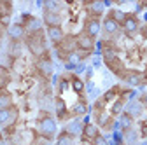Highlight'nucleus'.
Returning a JSON list of instances; mask_svg holds the SVG:
<instances>
[{
	"mask_svg": "<svg viewBox=\"0 0 147 145\" xmlns=\"http://www.w3.org/2000/svg\"><path fill=\"white\" fill-rule=\"evenodd\" d=\"M54 145H76V136L63 130L61 133H58L56 140H54Z\"/></svg>",
	"mask_w": 147,
	"mask_h": 145,
	"instance_id": "obj_24",
	"label": "nucleus"
},
{
	"mask_svg": "<svg viewBox=\"0 0 147 145\" xmlns=\"http://www.w3.org/2000/svg\"><path fill=\"white\" fill-rule=\"evenodd\" d=\"M144 108H145V107H144V103H142L140 100H130V101L126 103V110H124V112H128V114L135 119V117L142 115Z\"/></svg>",
	"mask_w": 147,
	"mask_h": 145,
	"instance_id": "obj_19",
	"label": "nucleus"
},
{
	"mask_svg": "<svg viewBox=\"0 0 147 145\" xmlns=\"http://www.w3.org/2000/svg\"><path fill=\"white\" fill-rule=\"evenodd\" d=\"M102 33H103V37L105 40L109 39H116L117 35L121 33V25L117 21H114L110 16H103V19H102Z\"/></svg>",
	"mask_w": 147,
	"mask_h": 145,
	"instance_id": "obj_7",
	"label": "nucleus"
},
{
	"mask_svg": "<svg viewBox=\"0 0 147 145\" xmlns=\"http://www.w3.org/2000/svg\"><path fill=\"white\" fill-rule=\"evenodd\" d=\"M121 32L128 37H135V35L140 32V19L135 12H126L124 19L121 23Z\"/></svg>",
	"mask_w": 147,
	"mask_h": 145,
	"instance_id": "obj_3",
	"label": "nucleus"
},
{
	"mask_svg": "<svg viewBox=\"0 0 147 145\" xmlns=\"http://www.w3.org/2000/svg\"><path fill=\"white\" fill-rule=\"evenodd\" d=\"M81 135H82V138H86L88 142H93V140L100 135V128H98L95 122H86Z\"/></svg>",
	"mask_w": 147,
	"mask_h": 145,
	"instance_id": "obj_18",
	"label": "nucleus"
},
{
	"mask_svg": "<svg viewBox=\"0 0 147 145\" xmlns=\"http://www.w3.org/2000/svg\"><path fill=\"white\" fill-rule=\"evenodd\" d=\"M137 138H138V135H137V131L133 128L123 133V140H126V143H130V145H135L137 143Z\"/></svg>",
	"mask_w": 147,
	"mask_h": 145,
	"instance_id": "obj_26",
	"label": "nucleus"
},
{
	"mask_svg": "<svg viewBox=\"0 0 147 145\" xmlns=\"http://www.w3.org/2000/svg\"><path fill=\"white\" fill-rule=\"evenodd\" d=\"M140 101H142V103H144V107L147 108V93H144V95H142V98H140Z\"/></svg>",
	"mask_w": 147,
	"mask_h": 145,
	"instance_id": "obj_32",
	"label": "nucleus"
},
{
	"mask_svg": "<svg viewBox=\"0 0 147 145\" xmlns=\"http://www.w3.org/2000/svg\"><path fill=\"white\" fill-rule=\"evenodd\" d=\"M5 33H7V37H9V40H11V42H18V44H21V42L26 39V30H25V26H23L20 21L9 25V28L5 30Z\"/></svg>",
	"mask_w": 147,
	"mask_h": 145,
	"instance_id": "obj_8",
	"label": "nucleus"
},
{
	"mask_svg": "<svg viewBox=\"0 0 147 145\" xmlns=\"http://www.w3.org/2000/svg\"><path fill=\"white\" fill-rule=\"evenodd\" d=\"M128 86H131V87H138V86H145L144 84V75H142V72L140 70H133V68H126L124 70V74L121 77Z\"/></svg>",
	"mask_w": 147,
	"mask_h": 145,
	"instance_id": "obj_10",
	"label": "nucleus"
},
{
	"mask_svg": "<svg viewBox=\"0 0 147 145\" xmlns=\"http://www.w3.org/2000/svg\"><path fill=\"white\" fill-rule=\"evenodd\" d=\"M42 23H44L46 28L61 26L63 16H61V14H56V12H42Z\"/></svg>",
	"mask_w": 147,
	"mask_h": 145,
	"instance_id": "obj_16",
	"label": "nucleus"
},
{
	"mask_svg": "<svg viewBox=\"0 0 147 145\" xmlns=\"http://www.w3.org/2000/svg\"><path fill=\"white\" fill-rule=\"evenodd\" d=\"M35 145H51V142H47V140L40 138V140H37V142H35Z\"/></svg>",
	"mask_w": 147,
	"mask_h": 145,
	"instance_id": "obj_30",
	"label": "nucleus"
},
{
	"mask_svg": "<svg viewBox=\"0 0 147 145\" xmlns=\"http://www.w3.org/2000/svg\"><path fill=\"white\" fill-rule=\"evenodd\" d=\"M35 130H37V135H39L40 138H44L47 142H53L58 136V121L47 110H40L39 115H37Z\"/></svg>",
	"mask_w": 147,
	"mask_h": 145,
	"instance_id": "obj_1",
	"label": "nucleus"
},
{
	"mask_svg": "<svg viewBox=\"0 0 147 145\" xmlns=\"http://www.w3.org/2000/svg\"><path fill=\"white\" fill-rule=\"evenodd\" d=\"M142 75H144V84H147V66H145V70L142 72Z\"/></svg>",
	"mask_w": 147,
	"mask_h": 145,
	"instance_id": "obj_34",
	"label": "nucleus"
},
{
	"mask_svg": "<svg viewBox=\"0 0 147 145\" xmlns=\"http://www.w3.org/2000/svg\"><path fill=\"white\" fill-rule=\"evenodd\" d=\"M63 4L58 2V0H46L42 4V12H56V14H61L63 11Z\"/></svg>",
	"mask_w": 147,
	"mask_h": 145,
	"instance_id": "obj_22",
	"label": "nucleus"
},
{
	"mask_svg": "<svg viewBox=\"0 0 147 145\" xmlns=\"http://www.w3.org/2000/svg\"><path fill=\"white\" fill-rule=\"evenodd\" d=\"M133 124H135V119H133L130 114H128V112H123V114L119 115V119H117V126H119L121 133H124V131H128V130H131Z\"/></svg>",
	"mask_w": 147,
	"mask_h": 145,
	"instance_id": "obj_20",
	"label": "nucleus"
},
{
	"mask_svg": "<svg viewBox=\"0 0 147 145\" xmlns=\"http://www.w3.org/2000/svg\"><path fill=\"white\" fill-rule=\"evenodd\" d=\"M103 61H105V65L109 66V70L112 72L114 75H117V77H123L124 70H126V66H124L123 60L117 56V54H112V56H103Z\"/></svg>",
	"mask_w": 147,
	"mask_h": 145,
	"instance_id": "obj_9",
	"label": "nucleus"
},
{
	"mask_svg": "<svg viewBox=\"0 0 147 145\" xmlns=\"http://www.w3.org/2000/svg\"><path fill=\"white\" fill-rule=\"evenodd\" d=\"M47 37H46V30H39V32H33V33H28L26 39H25V46L26 49L30 51V54L33 58H40L44 54L49 52V47H47Z\"/></svg>",
	"mask_w": 147,
	"mask_h": 145,
	"instance_id": "obj_2",
	"label": "nucleus"
},
{
	"mask_svg": "<svg viewBox=\"0 0 147 145\" xmlns=\"http://www.w3.org/2000/svg\"><path fill=\"white\" fill-rule=\"evenodd\" d=\"M18 117H20V108L16 105H12L9 108H4V110H0V126H2L4 130H12Z\"/></svg>",
	"mask_w": 147,
	"mask_h": 145,
	"instance_id": "obj_4",
	"label": "nucleus"
},
{
	"mask_svg": "<svg viewBox=\"0 0 147 145\" xmlns=\"http://www.w3.org/2000/svg\"><path fill=\"white\" fill-rule=\"evenodd\" d=\"M14 105V96L9 89H0V110L9 108Z\"/></svg>",
	"mask_w": 147,
	"mask_h": 145,
	"instance_id": "obj_23",
	"label": "nucleus"
},
{
	"mask_svg": "<svg viewBox=\"0 0 147 145\" xmlns=\"http://www.w3.org/2000/svg\"><path fill=\"white\" fill-rule=\"evenodd\" d=\"M70 87V81H67L65 77H60V86H58V93H60V96H61V93L65 91V89H68Z\"/></svg>",
	"mask_w": 147,
	"mask_h": 145,
	"instance_id": "obj_28",
	"label": "nucleus"
},
{
	"mask_svg": "<svg viewBox=\"0 0 147 145\" xmlns=\"http://www.w3.org/2000/svg\"><path fill=\"white\" fill-rule=\"evenodd\" d=\"M70 87H72L77 95H82V93H84V81L79 79L77 75H72V77H70Z\"/></svg>",
	"mask_w": 147,
	"mask_h": 145,
	"instance_id": "obj_25",
	"label": "nucleus"
},
{
	"mask_svg": "<svg viewBox=\"0 0 147 145\" xmlns=\"http://www.w3.org/2000/svg\"><path fill=\"white\" fill-rule=\"evenodd\" d=\"M0 145H9L7 143V138L4 136V133H0Z\"/></svg>",
	"mask_w": 147,
	"mask_h": 145,
	"instance_id": "obj_31",
	"label": "nucleus"
},
{
	"mask_svg": "<svg viewBox=\"0 0 147 145\" xmlns=\"http://www.w3.org/2000/svg\"><path fill=\"white\" fill-rule=\"evenodd\" d=\"M140 30H142V35L147 39V23H145V25H144V28H140Z\"/></svg>",
	"mask_w": 147,
	"mask_h": 145,
	"instance_id": "obj_33",
	"label": "nucleus"
},
{
	"mask_svg": "<svg viewBox=\"0 0 147 145\" xmlns=\"http://www.w3.org/2000/svg\"><path fill=\"white\" fill-rule=\"evenodd\" d=\"M35 70L44 77V79H51L53 77V72H54V66H53V60H51V54H44L40 58H35Z\"/></svg>",
	"mask_w": 147,
	"mask_h": 145,
	"instance_id": "obj_6",
	"label": "nucleus"
},
{
	"mask_svg": "<svg viewBox=\"0 0 147 145\" xmlns=\"http://www.w3.org/2000/svg\"><path fill=\"white\" fill-rule=\"evenodd\" d=\"M95 47H96V39L89 37V35H86L84 32H81V33L76 35V49L79 52L91 54V52L95 51Z\"/></svg>",
	"mask_w": 147,
	"mask_h": 145,
	"instance_id": "obj_5",
	"label": "nucleus"
},
{
	"mask_svg": "<svg viewBox=\"0 0 147 145\" xmlns=\"http://www.w3.org/2000/svg\"><path fill=\"white\" fill-rule=\"evenodd\" d=\"M140 145H147V143H140Z\"/></svg>",
	"mask_w": 147,
	"mask_h": 145,
	"instance_id": "obj_35",
	"label": "nucleus"
},
{
	"mask_svg": "<svg viewBox=\"0 0 147 145\" xmlns=\"http://www.w3.org/2000/svg\"><path fill=\"white\" fill-rule=\"evenodd\" d=\"M91 145H110V142H109V140H107L102 133H100V135H98L93 142H91Z\"/></svg>",
	"mask_w": 147,
	"mask_h": 145,
	"instance_id": "obj_29",
	"label": "nucleus"
},
{
	"mask_svg": "<svg viewBox=\"0 0 147 145\" xmlns=\"http://www.w3.org/2000/svg\"><path fill=\"white\" fill-rule=\"evenodd\" d=\"M107 16H110L114 21H117V23L121 25L123 19H124V16H126V12H123V11H119V9H110V11L107 12Z\"/></svg>",
	"mask_w": 147,
	"mask_h": 145,
	"instance_id": "obj_27",
	"label": "nucleus"
},
{
	"mask_svg": "<svg viewBox=\"0 0 147 145\" xmlns=\"http://www.w3.org/2000/svg\"><path fill=\"white\" fill-rule=\"evenodd\" d=\"M88 114V103H86V100H79V101H76V105H74L72 108H70V117L72 119H81V117H84Z\"/></svg>",
	"mask_w": 147,
	"mask_h": 145,
	"instance_id": "obj_17",
	"label": "nucleus"
},
{
	"mask_svg": "<svg viewBox=\"0 0 147 145\" xmlns=\"http://www.w3.org/2000/svg\"><path fill=\"white\" fill-rule=\"evenodd\" d=\"M54 115H56V121H61V122H65V121H70V119H72V117H70V110H68V107H67L65 100H63L60 95L54 98Z\"/></svg>",
	"mask_w": 147,
	"mask_h": 145,
	"instance_id": "obj_12",
	"label": "nucleus"
},
{
	"mask_svg": "<svg viewBox=\"0 0 147 145\" xmlns=\"http://www.w3.org/2000/svg\"><path fill=\"white\" fill-rule=\"evenodd\" d=\"M84 9H86V14H88V17H95V19H102V17L105 16V4H103V2H96V0H93V2H88V4H84Z\"/></svg>",
	"mask_w": 147,
	"mask_h": 145,
	"instance_id": "obj_13",
	"label": "nucleus"
},
{
	"mask_svg": "<svg viewBox=\"0 0 147 145\" xmlns=\"http://www.w3.org/2000/svg\"><path fill=\"white\" fill-rule=\"evenodd\" d=\"M82 128H84V124H82L81 119H70L65 126V131H68L74 136H77L79 133H82Z\"/></svg>",
	"mask_w": 147,
	"mask_h": 145,
	"instance_id": "obj_21",
	"label": "nucleus"
},
{
	"mask_svg": "<svg viewBox=\"0 0 147 145\" xmlns=\"http://www.w3.org/2000/svg\"><path fill=\"white\" fill-rule=\"evenodd\" d=\"M65 32H63V28L61 26H53V28H46V37H47V40L53 44V47H56V46H60L61 44V40L65 39Z\"/></svg>",
	"mask_w": 147,
	"mask_h": 145,
	"instance_id": "obj_15",
	"label": "nucleus"
},
{
	"mask_svg": "<svg viewBox=\"0 0 147 145\" xmlns=\"http://www.w3.org/2000/svg\"><path fill=\"white\" fill-rule=\"evenodd\" d=\"M82 32L89 37L96 39L102 33V19H95V17H86L82 23Z\"/></svg>",
	"mask_w": 147,
	"mask_h": 145,
	"instance_id": "obj_11",
	"label": "nucleus"
},
{
	"mask_svg": "<svg viewBox=\"0 0 147 145\" xmlns=\"http://www.w3.org/2000/svg\"><path fill=\"white\" fill-rule=\"evenodd\" d=\"M20 23L25 26L26 35H28V33H33V32L42 30V28H40V21L37 19V17H35L33 14H28V12H25V14L21 16V21H20Z\"/></svg>",
	"mask_w": 147,
	"mask_h": 145,
	"instance_id": "obj_14",
	"label": "nucleus"
}]
</instances>
